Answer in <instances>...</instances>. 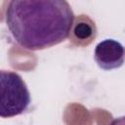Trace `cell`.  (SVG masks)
<instances>
[{
    "mask_svg": "<svg viewBox=\"0 0 125 125\" xmlns=\"http://www.w3.org/2000/svg\"><path fill=\"white\" fill-rule=\"evenodd\" d=\"M74 17L67 0H10L5 21L18 44L37 51L67 39Z\"/></svg>",
    "mask_w": 125,
    "mask_h": 125,
    "instance_id": "6da1fadb",
    "label": "cell"
},
{
    "mask_svg": "<svg viewBox=\"0 0 125 125\" xmlns=\"http://www.w3.org/2000/svg\"><path fill=\"white\" fill-rule=\"evenodd\" d=\"M0 116L10 118L25 112L31 103L30 93L21 76L14 71L1 70Z\"/></svg>",
    "mask_w": 125,
    "mask_h": 125,
    "instance_id": "7a4b0ae2",
    "label": "cell"
},
{
    "mask_svg": "<svg viewBox=\"0 0 125 125\" xmlns=\"http://www.w3.org/2000/svg\"><path fill=\"white\" fill-rule=\"evenodd\" d=\"M94 58L97 64L104 70L119 68L125 62V49L114 39H104L97 44Z\"/></svg>",
    "mask_w": 125,
    "mask_h": 125,
    "instance_id": "3957f363",
    "label": "cell"
},
{
    "mask_svg": "<svg viewBox=\"0 0 125 125\" xmlns=\"http://www.w3.org/2000/svg\"><path fill=\"white\" fill-rule=\"evenodd\" d=\"M98 29L95 21L87 15L74 17L69 32V43L75 47H87L97 37Z\"/></svg>",
    "mask_w": 125,
    "mask_h": 125,
    "instance_id": "277c9868",
    "label": "cell"
}]
</instances>
